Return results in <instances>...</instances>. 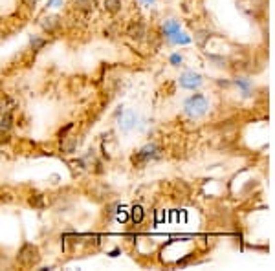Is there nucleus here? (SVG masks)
<instances>
[{
	"label": "nucleus",
	"instance_id": "obj_1",
	"mask_svg": "<svg viewBox=\"0 0 275 271\" xmlns=\"http://www.w3.org/2000/svg\"><path fill=\"white\" fill-rule=\"evenodd\" d=\"M39 260H40V251H39L37 245L30 244V242H26L17 253V262L22 268H33L39 264Z\"/></svg>",
	"mask_w": 275,
	"mask_h": 271
},
{
	"label": "nucleus",
	"instance_id": "obj_2",
	"mask_svg": "<svg viewBox=\"0 0 275 271\" xmlns=\"http://www.w3.org/2000/svg\"><path fill=\"white\" fill-rule=\"evenodd\" d=\"M207 108H209V104H207V99H205L202 94H196V96L189 97L186 101V106H184V110H186V114L189 117H193V119H196V117H202L207 112Z\"/></svg>",
	"mask_w": 275,
	"mask_h": 271
},
{
	"label": "nucleus",
	"instance_id": "obj_3",
	"mask_svg": "<svg viewBox=\"0 0 275 271\" xmlns=\"http://www.w3.org/2000/svg\"><path fill=\"white\" fill-rule=\"evenodd\" d=\"M156 158H160V149L154 143H151V145H145L134 156V163H145V162H151V160H156Z\"/></svg>",
	"mask_w": 275,
	"mask_h": 271
},
{
	"label": "nucleus",
	"instance_id": "obj_4",
	"mask_svg": "<svg viewBox=\"0 0 275 271\" xmlns=\"http://www.w3.org/2000/svg\"><path fill=\"white\" fill-rule=\"evenodd\" d=\"M202 84V75L200 73H195V71H184L180 75V86L182 88H187V90H195Z\"/></svg>",
	"mask_w": 275,
	"mask_h": 271
},
{
	"label": "nucleus",
	"instance_id": "obj_5",
	"mask_svg": "<svg viewBox=\"0 0 275 271\" xmlns=\"http://www.w3.org/2000/svg\"><path fill=\"white\" fill-rule=\"evenodd\" d=\"M61 17H57V15H48V17H44V19L40 20V28L44 30L46 33H55L61 28Z\"/></svg>",
	"mask_w": 275,
	"mask_h": 271
},
{
	"label": "nucleus",
	"instance_id": "obj_6",
	"mask_svg": "<svg viewBox=\"0 0 275 271\" xmlns=\"http://www.w3.org/2000/svg\"><path fill=\"white\" fill-rule=\"evenodd\" d=\"M127 35L132 40H141L145 37V28H143L141 22H132V24H128V28H127Z\"/></svg>",
	"mask_w": 275,
	"mask_h": 271
},
{
	"label": "nucleus",
	"instance_id": "obj_7",
	"mask_svg": "<svg viewBox=\"0 0 275 271\" xmlns=\"http://www.w3.org/2000/svg\"><path fill=\"white\" fill-rule=\"evenodd\" d=\"M74 6L81 13H92V11H96L97 0H74Z\"/></svg>",
	"mask_w": 275,
	"mask_h": 271
},
{
	"label": "nucleus",
	"instance_id": "obj_8",
	"mask_svg": "<svg viewBox=\"0 0 275 271\" xmlns=\"http://www.w3.org/2000/svg\"><path fill=\"white\" fill-rule=\"evenodd\" d=\"M134 125H136V114L132 112V110H128V112H125V114L121 116L119 127H121V130H130Z\"/></svg>",
	"mask_w": 275,
	"mask_h": 271
},
{
	"label": "nucleus",
	"instance_id": "obj_9",
	"mask_svg": "<svg viewBox=\"0 0 275 271\" xmlns=\"http://www.w3.org/2000/svg\"><path fill=\"white\" fill-rule=\"evenodd\" d=\"M61 141H63V152L64 154H72V152H76L77 137H74V136H64Z\"/></svg>",
	"mask_w": 275,
	"mask_h": 271
},
{
	"label": "nucleus",
	"instance_id": "obj_10",
	"mask_svg": "<svg viewBox=\"0 0 275 271\" xmlns=\"http://www.w3.org/2000/svg\"><path fill=\"white\" fill-rule=\"evenodd\" d=\"M163 30H165L167 37H171V39H173V37H176V35L180 33V24L176 22V20H167Z\"/></svg>",
	"mask_w": 275,
	"mask_h": 271
},
{
	"label": "nucleus",
	"instance_id": "obj_11",
	"mask_svg": "<svg viewBox=\"0 0 275 271\" xmlns=\"http://www.w3.org/2000/svg\"><path fill=\"white\" fill-rule=\"evenodd\" d=\"M103 7H105V11L116 15L121 9V0H105V2H103Z\"/></svg>",
	"mask_w": 275,
	"mask_h": 271
},
{
	"label": "nucleus",
	"instance_id": "obj_12",
	"mask_svg": "<svg viewBox=\"0 0 275 271\" xmlns=\"http://www.w3.org/2000/svg\"><path fill=\"white\" fill-rule=\"evenodd\" d=\"M143 216H145L143 207H141V205H132V209H130V220H132L134 224H141V222H143Z\"/></svg>",
	"mask_w": 275,
	"mask_h": 271
},
{
	"label": "nucleus",
	"instance_id": "obj_13",
	"mask_svg": "<svg viewBox=\"0 0 275 271\" xmlns=\"http://www.w3.org/2000/svg\"><path fill=\"white\" fill-rule=\"evenodd\" d=\"M30 46H32L33 52H40L46 46V39L39 37V35H32V37H30Z\"/></svg>",
	"mask_w": 275,
	"mask_h": 271
},
{
	"label": "nucleus",
	"instance_id": "obj_14",
	"mask_svg": "<svg viewBox=\"0 0 275 271\" xmlns=\"http://www.w3.org/2000/svg\"><path fill=\"white\" fill-rule=\"evenodd\" d=\"M11 127H13V114L11 112H6V114L2 116V119H0V129L11 130Z\"/></svg>",
	"mask_w": 275,
	"mask_h": 271
},
{
	"label": "nucleus",
	"instance_id": "obj_15",
	"mask_svg": "<svg viewBox=\"0 0 275 271\" xmlns=\"http://www.w3.org/2000/svg\"><path fill=\"white\" fill-rule=\"evenodd\" d=\"M30 205L37 207V209H42V207H44V196H40V194H35L33 198H30Z\"/></svg>",
	"mask_w": 275,
	"mask_h": 271
},
{
	"label": "nucleus",
	"instance_id": "obj_16",
	"mask_svg": "<svg viewBox=\"0 0 275 271\" xmlns=\"http://www.w3.org/2000/svg\"><path fill=\"white\" fill-rule=\"evenodd\" d=\"M207 39H209V35H207L205 32H198L196 35H195V40H196V42H198L200 46H204V42H205Z\"/></svg>",
	"mask_w": 275,
	"mask_h": 271
},
{
	"label": "nucleus",
	"instance_id": "obj_17",
	"mask_svg": "<svg viewBox=\"0 0 275 271\" xmlns=\"http://www.w3.org/2000/svg\"><path fill=\"white\" fill-rule=\"evenodd\" d=\"M9 141H11V134H9V130L0 129V143H9Z\"/></svg>",
	"mask_w": 275,
	"mask_h": 271
},
{
	"label": "nucleus",
	"instance_id": "obj_18",
	"mask_svg": "<svg viewBox=\"0 0 275 271\" xmlns=\"http://www.w3.org/2000/svg\"><path fill=\"white\" fill-rule=\"evenodd\" d=\"M237 84H238V86H240V88H242V90H244V94L248 96V92H250V83H248L246 79H237Z\"/></svg>",
	"mask_w": 275,
	"mask_h": 271
},
{
	"label": "nucleus",
	"instance_id": "obj_19",
	"mask_svg": "<svg viewBox=\"0 0 275 271\" xmlns=\"http://www.w3.org/2000/svg\"><path fill=\"white\" fill-rule=\"evenodd\" d=\"M72 127H74V123H68V125H66L64 129L59 130V139H63L64 136H66V134H68V132H70V130H72Z\"/></svg>",
	"mask_w": 275,
	"mask_h": 271
},
{
	"label": "nucleus",
	"instance_id": "obj_20",
	"mask_svg": "<svg viewBox=\"0 0 275 271\" xmlns=\"http://www.w3.org/2000/svg\"><path fill=\"white\" fill-rule=\"evenodd\" d=\"M22 4H24L26 7H30V9H33V7L37 6V0H22Z\"/></svg>",
	"mask_w": 275,
	"mask_h": 271
},
{
	"label": "nucleus",
	"instance_id": "obj_21",
	"mask_svg": "<svg viewBox=\"0 0 275 271\" xmlns=\"http://www.w3.org/2000/svg\"><path fill=\"white\" fill-rule=\"evenodd\" d=\"M171 63H173L174 66H178L180 63H182V57H180V55H173V57H171Z\"/></svg>",
	"mask_w": 275,
	"mask_h": 271
},
{
	"label": "nucleus",
	"instance_id": "obj_22",
	"mask_svg": "<svg viewBox=\"0 0 275 271\" xmlns=\"http://www.w3.org/2000/svg\"><path fill=\"white\" fill-rule=\"evenodd\" d=\"M145 2H147V4H151V2H153V0H145Z\"/></svg>",
	"mask_w": 275,
	"mask_h": 271
},
{
	"label": "nucleus",
	"instance_id": "obj_23",
	"mask_svg": "<svg viewBox=\"0 0 275 271\" xmlns=\"http://www.w3.org/2000/svg\"><path fill=\"white\" fill-rule=\"evenodd\" d=\"M0 114H2V108H0Z\"/></svg>",
	"mask_w": 275,
	"mask_h": 271
}]
</instances>
